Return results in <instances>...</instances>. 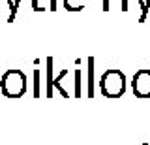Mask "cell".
<instances>
[{
	"label": "cell",
	"mask_w": 150,
	"mask_h": 145,
	"mask_svg": "<svg viewBox=\"0 0 150 145\" xmlns=\"http://www.w3.org/2000/svg\"><path fill=\"white\" fill-rule=\"evenodd\" d=\"M62 4L68 11H81L84 8V0H62Z\"/></svg>",
	"instance_id": "cell-5"
},
{
	"label": "cell",
	"mask_w": 150,
	"mask_h": 145,
	"mask_svg": "<svg viewBox=\"0 0 150 145\" xmlns=\"http://www.w3.org/2000/svg\"><path fill=\"white\" fill-rule=\"evenodd\" d=\"M0 6H2V0H0Z\"/></svg>",
	"instance_id": "cell-9"
},
{
	"label": "cell",
	"mask_w": 150,
	"mask_h": 145,
	"mask_svg": "<svg viewBox=\"0 0 150 145\" xmlns=\"http://www.w3.org/2000/svg\"><path fill=\"white\" fill-rule=\"evenodd\" d=\"M32 10L34 11L56 10V0H32Z\"/></svg>",
	"instance_id": "cell-4"
},
{
	"label": "cell",
	"mask_w": 150,
	"mask_h": 145,
	"mask_svg": "<svg viewBox=\"0 0 150 145\" xmlns=\"http://www.w3.org/2000/svg\"><path fill=\"white\" fill-rule=\"evenodd\" d=\"M6 4H8V8H9V17H8V21L11 23L13 19H15V13L19 11V4H21V0H6Z\"/></svg>",
	"instance_id": "cell-6"
},
{
	"label": "cell",
	"mask_w": 150,
	"mask_h": 145,
	"mask_svg": "<svg viewBox=\"0 0 150 145\" xmlns=\"http://www.w3.org/2000/svg\"><path fill=\"white\" fill-rule=\"evenodd\" d=\"M139 6H141V17H139V21L141 23H144V19H146V13H148V8H150V0H139Z\"/></svg>",
	"instance_id": "cell-8"
},
{
	"label": "cell",
	"mask_w": 150,
	"mask_h": 145,
	"mask_svg": "<svg viewBox=\"0 0 150 145\" xmlns=\"http://www.w3.org/2000/svg\"><path fill=\"white\" fill-rule=\"evenodd\" d=\"M100 91L107 98H118L126 92V76L116 68L105 70L100 77Z\"/></svg>",
	"instance_id": "cell-1"
},
{
	"label": "cell",
	"mask_w": 150,
	"mask_h": 145,
	"mask_svg": "<svg viewBox=\"0 0 150 145\" xmlns=\"http://www.w3.org/2000/svg\"><path fill=\"white\" fill-rule=\"evenodd\" d=\"M92 64H94V59H88V94H94V91H92V81H94V68H92Z\"/></svg>",
	"instance_id": "cell-7"
},
{
	"label": "cell",
	"mask_w": 150,
	"mask_h": 145,
	"mask_svg": "<svg viewBox=\"0 0 150 145\" xmlns=\"http://www.w3.org/2000/svg\"><path fill=\"white\" fill-rule=\"evenodd\" d=\"M131 89H133L135 96L148 98L150 96V70L143 68L139 72H135L133 81H131Z\"/></svg>",
	"instance_id": "cell-3"
},
{
	"label": "cell",
	"mask_w": 150,
	"mask_h": 145,
	"mask_svg": "<svg viewBox=\"0 0 150 145\" xmlns=\"http://www.w3.org/2000/svg\"><path fill=\"white\" fill-rule=\"evenodd\" d=\"M0 91L6 98H21L26 92V76L21 70H8L0 79Z\"/></svg>",
	"instance_id": "cell-2"
}]
</instances>
